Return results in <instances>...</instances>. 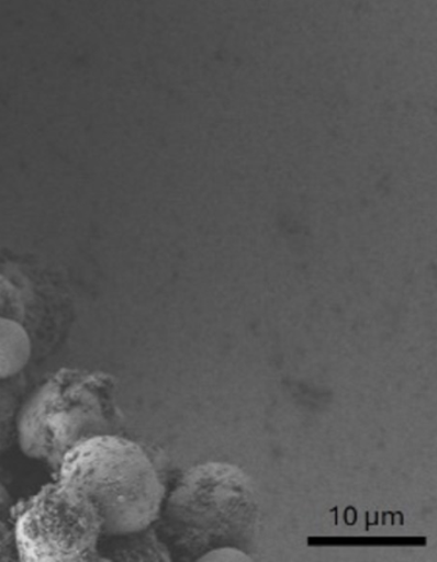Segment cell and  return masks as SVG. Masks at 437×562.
Segmentation results:
<instances>
[{"mask_svg":"<svg viewBox=\"0 0 437 562\" xmlns=\"http://www.w3.org/2000/svg\"><path fill=\"white\" fill-rule=\"evenodd\" d=\"M113 375L63 368L20 405L16 441L30 459L57 474L68 451L90 438L121 435L124 415Z\"/></svg>","mask_w":437,"mask_h":562,"instance_id":"cell-1","label":"cell"},{"mask_svg":"<svg viewBox=\"0 0 437 562\" xmlns=\"http://www.w3.org/2000/svg\"><path fill=\"white\" fill-rule=\"evenodd\" d=\"M56 475L93 502L102 518V536L150 527L163 512L166 492L155 463L142 445L122 435L76 445Z\"/></svg>","mask_w":437,"mask_h":562,"instance_id":"cell-2","label":"cell"},{"mask_svg":"<svg viewBox=\"0 0 437 562\" xmlns=\"http://www.w3.org/2000/svg\"><path fill=\"white\" fill-rule=\"evenodd\" d=\"M12 528L19 561H101L102 518L89 496L56 480L27 502L13 506Z\"/></svg>","mask_w":437,"mask_h":562,"instance_id":"cell-3","label":"cell"},{"mask_svg":"<svg viewBox=\"0 0 437 562\" xmlns=\"http://www.w3.org/2000/svg\"><path fill=\"white\" fill-rule=\"evenodd\" d=\"M101 561H166L168 553L153 526L133 532L102 536L98 544Z\"/></svg>","mask_w":437,"mask_h":562,"instance_id":"cell-4","label":"cell"},{"mask_svg":"<svg viewBox=\"0 0 437 562\" xmlns=\"http://www.w3.org/2000/svg\"><path fill=\"white\" fill-rule=\"evenodd\" d=\"M32 340L19 322L0 317V380L22 372L32 358Z\"/></svg>","mask_w":437,"mask_h":562,"instance_id":"cell-5","label":"cell"},{"mask_svg":"<svg viewBox=\"0 0 437 562\" xmlns=\"http://www.w3.org/2000/svg\"><path fill=\"white\" fill-rule=\"evenodd\" d=\"M20 374L0 380V457L16 441V422L22 403Z\"/></svg>","mask_w":437,"mask_h":562,"instance_id":"cell-6","label":"cell"},{"mask_svg":"<svg viewBox=\"0 0 437 562\" xmlns=\"http://www.w3.org/2000/svg\"><path fill=\"white\" fill-rule=\"evenodd\" d=\"M19 561L16 541L11 522L0 519V562Z\"/></svg>","mask_w":437,"mask_h":562,"instance_id":"cell-7","label":"cell"},{"mask_svg":"<svg viewBox=\"0 0 437 562\" xmlns=\"http://www.w3.org/2000/svg\"><path fill=\"white\" fill-rule=\"evenodd\" d=\"M13 518V502L10 492L0 483V519L11 522Z\"/></svg>","mask_w":437,"mask_h":562,"instance_id":"cell-8","label":"cell"}]
</instances>
